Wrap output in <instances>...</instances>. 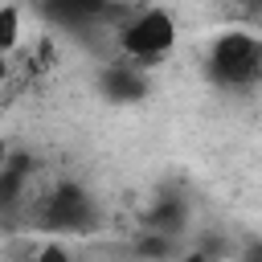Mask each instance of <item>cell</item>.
I'll return each instance as SVG.
<instances>
[{"label":"cell","mask_w":262,"mask_h":262,"mask_svg":"<svg viewBox=\"0 0 262 262\" xmlns=\"http://www.w3.org/2000/svg\"><path fill=\"white\" fill-rule=\"evenodd\" d=\"M209 74L213 82L229 86V90H246L262 78V45L254 33H242V29H229L213 41L209 49Z\"/></svg>","instance_id":"1"},{"label":"cell","mask_w":262,"mask_h":262,"mask_svg":"<svg viewBox=\"0 0 262 262\" xmlns=\"http://www.w3.org/2000/svg\"><path fill=\"white\" fill-rule=\"evenodd\" d=\"M119 45H123L127 57H135V61H143V66L156 61V57H164V53L176 45V20H172V12H164V8H143L135 20L123 25Z\"/></svg>","instance_id":"2"},{"label":"cell","mask_w":262,"mask_h":262,"mask_svg":"<svg viewBox=\"0 0 262 262\" xmlns=\"http://www.w3.org/2000/svg\"><path fill=\"white\" fill-rule=\"evenodd\" d=\"M90 217H94V201H90L78 184L57 188V192L45 201V213H41V221H45L49 229H86Z\"/></svg>","instance_id":"3"},{"label":"cell","mask_w":262,"mask_h":262,"mask_svg":"<svg viewBox=\"0 0 262 262\" xmlns=\"http://www.w3.org/2000/svg\"><path fill=\"white\" fill-rule=\"evenodd\" d=\"M20 41V12L16 8H0V53H8Z\"/></svg>","instance_id":"4"},{"label":"cell","mask_w":262,"mask_h":262,"mask_svg":"<svg viewBox=\"0 0 262 262\" xmlns=\"http://www.w3.org/2000/svg\"><path fill=\"white\" fill-rule=\"evenodd\" d=\"M106 82H111V94H115V98H131V94H139V82L131 78V66H115V70L106 74Z\"/></svg>","instance_id":"5"},{"label":"cell","mask_w":262,"mask_h":262,"mask_svg":"<svg viewBox=\"0 0 262 262\" xmlns=\"http://www.w3.org/2000/svg\"><path fill=\"white\" fill-rule=\"evenodd\" d=\"M33 262H70V258H66V250H61V246H45Z\"/></svg>","instance_id":"6"},{"label":"cell","mask_w":262,"mask_h":262,"mask_svg":"<svg viewBox=\"0 0 262 262\" xmlns=\"http://www.w3.org/2000/svg\"><path fill=\"white\" fill-rule=\"evenodd\" d=\"M4 164H8V143L0 139V168H4Z\"/></svg>","instance_id":"7"},{"label":"cell","mask_w":262,"mask_h":262,"mask_svg":"<svg viewBox=\"0 0 262 262\" xmlns=\"http://www.w3.org/2000/svg\"><path fill=\"white\" fill-rule=\"evenodd\" d=\"M184 262H205V258H201V254H192V258H184Z\"/></svg>","instance_id":"8"}]
</instances>
